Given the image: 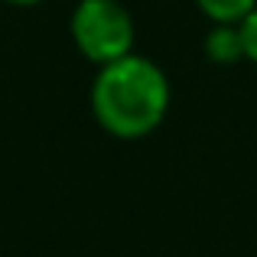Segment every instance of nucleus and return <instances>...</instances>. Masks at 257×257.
<instances>
[{"label":"nucleus","instance_id":"4","mask_svg":"<svg viewBox=\"0 0 257 257\" xmlns=\"http://www.w3.org/2000/svg\"><path fill=\"white\" fill-rule=\"evenodd\" d=\"M195 4L212 23H241L257 7V0H195Z\"/></svg>","mask_w":257,"mask_h":257},{"label":"nucleus","instance_id":"2","mask_svg":"<svg viewBox=\"0 0 257 257\" xmlns=\"http://www.w3.org/2000/svg\"><path fill=\"white\" fill-rule=\"evenodd\" d=\"M72 39L91 62H117L134 52V20L117 0H82L72 13Z\"/></svg>","mask_w":257,"mask_h":257},{"label":"nucleus","instance_id":"1","mask_svg":"<svg viewBox=\"0 0 257 257\" xmlns=\"http://www.w3.org/2000/svg\"><path fill=\"white\" fill-rule=\"evenodd\" d=\"M94 120L117 140H140L163 124L170 111V82L144 56H124L101 65L91 85Z\"/></svg>","mask_w":257,"mask_h":257},{"label":"nucleus","instance_id":"3","mask_svg":"<svg viewBox=\"0 0 257 257\" xmlns=\"http://www.w3.org/2000/svg\"><path fill=\"white\" fill-rule=\"evenodd\" d=\"M205 56L218 65H231L238 59H244L241 23H215L205 36Z\"/></svg>","mask_w":257,"mask_h":257},{"label":"nucleus","instance_id":"6","mask_svg":"<svg viewBox=\"0 0 257 257\" xmlns=\"http://www.w3.org/2000/svg\"><path fill=\"white\" fill-rule=\"evenodd\" d=\"M4 4H17V7H33V4H39V0H4Z\"/></svg>","mask_w":257,"mask_h":257},{"label":"nucleus","instance_id":"5","mask_svg":"<svg viewBox=\"0 0 257 257\" xmlns=\"http://www.w3.org/2000/svg\"><path fill=\"white\" fill-rule=\"evenodd\" d=\"M241 39H244V59L257 62V7L241 20Z\"/></svg>","mask_w":257,"mask_h":257}]
</instances>
